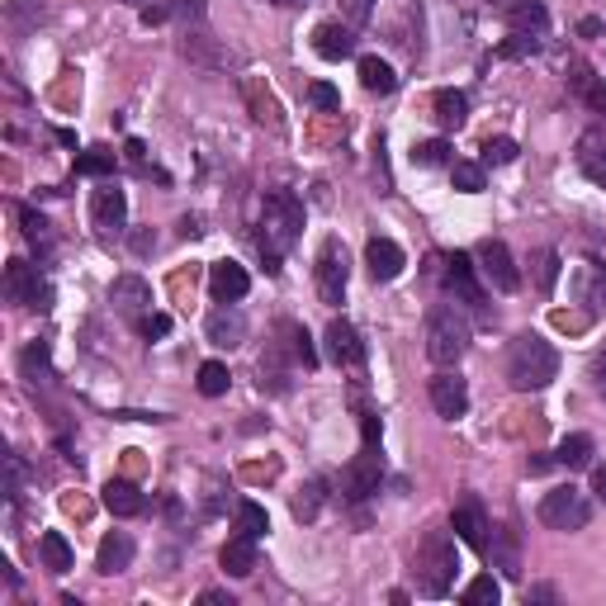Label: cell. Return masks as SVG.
Instances as JSON below:
<instances>
[{"label": "cell", "mask_w": 606, "mask_h": 606, "mask_svg": "<svg viewBox=\"0 0 606 606\" xmlns=\"http://www.w3.org/2000/svg\"><path fill=\"white\" fill-rule=\"evenodd\" d=\"M38 554H43V569H48V573H67L76 564V554H72V545H67V535H62V531H43Z\"/></svg>", "instance_id": "26"}, {"label": "cell", "mask_w": 606, "mask_h": 606, "mask_svg": "<svg viewBox=\"0 0 606 606\" xmlns=\"http://www.w3.org/2000/svg\"><path fill=\"white\" fill-rule=\"evenodd\" d=\"M218 564H223V573H232V578H251V573H256V535L237 531L228 545H223Z\"/></svg>", "instance_id": "23"}, {"label": "cell", "mask_w": 606, "mask_h": 606, "mask_svg": "<svg viewBox=\"0 0 606 606\" xmlns=\"http://www.w3.org/2000/svg\"><path fill=\"white\" fill-rule=\"evenodd\" d=\"M578 171H583L597 190H606V133L588 128V133L578 138Z\"/></svg>", "instance_id": "21"}, {"label": "cell", "mask_w": 606, "mask_h": 606, "mask_svg": "<svg viewBox=\"0 0 606 606\" xmlns=\"http://www.w3.org/2000/svg\"><path fill=\"white\" fill-rule=\"evenodd\" d=\"M313 275H318V299L322 303H341V294H346V285H351V261H346V247H341L337 237L322 242Z\"/></svg>", "instance_id": "7"}, {"label": "cell", "mask_w": 606, "mask_h": 606, "mask_svg": "<svg viewBox=\"0 0 606 606\" xmlns=\"http://www.w3.org/2000/svg\"><path fill=\"white\" fill-rule=\"evenodd\" d=\"M474 266H479V275L498 289V294H517L521 289V270H517V261H512L507 242H498V237H483L479 247H474Z\"/></svg>", "instance_id": "6"}, {"label": "cell", "mask_w": 606, "mask_h": 606, "mask_svg": "<svg viewBox=\"0 0 606 606\" xmlns=\"http://www.w3.org/2000/svg\"><path fill=\"white\" fill-rule=\"evenodd\" d=\"M313 53L327 57V62L351 57L356 53V29H351V24H318V29H313Z\"/></svg>", "instance_id": "20"}, {"label": "cell", "mask_w": 606, "mask_h": 606, "mask_svg": "<svg viewBox=\"0 0 606 606\" xmlns=\"http://www.w3.org/2000/svg\"><path fill=\"white\" fill-rule=\"evenodd\" d=\"M247 105H251V114H256V124H270L275 133H285V119H280V105H275L270 90H261L256 81H247Z\"/></svg>", "instance_id": "30"}, {"label": "cell", "mask_w": 606, "mask_h": 606, "mask_svg": "<svg viewBox=\"0 0 606 606\" xmlns=\"http://www.w3.org/2000/svg\"><path fill=\"white\" fill-rule=\"evenodd\" d=\"M554 464H564V469H588L592 464V436H564L559 450H554Z\"/></svg>", "instance_id": "31"}, {"label": "cell", "mask_w": 606, "mask_h": 606, "mask_svg": "<svg viewBox=\"0 0 606 606\" xmlns=\"http://www.w3.org/2000/svg\"><path fill=\"white\" fill-rule=\"evenodd\" d=\"M19 223H24V237H29V242H34L38 251L53 247V223L38 214V209H19Z\"/></svg>", "instance_id": "39"}, {"label": "cell", "mask_w": 606, "mask_h": 606, "mask_svg": "<svg viewBox=\"0 0 606 606\" xmlns=\"http://www.w3.org/2000/svg\"><path fill=\"white\" fill-rule=\"evenodd\" d=\"M152 247H157V232H133V251H138V256H147V251H152Z\"/></svg>", "instance_id": "53"}, {"label": "cell", "mask_w": 606, "mask_h": 606, "mask_svg": "<svg viewBox=\"0 0 606 606\" xmlns=\"http://www.w3.org/2000/svg\"><path fill=\"white\" fill-rule=\"evenodd\" d=\"M446 285L450 294L460 303H474V308H483V285H479V266H474V256H464V251H455L446 261Z\"/></svg>", "instance_id": "14"}, {"label": "cell", "mask_w": 606, "mask_h": 606, "mask_svg": "<svg viewBox=\"0 0 606 606\" xmlns=\"http://www.w3.org/2000/svg\"><path fill=\"white\" fill-rule=\"evenodd\" d=\"M275 5H303V0H275Z\"/></svg>", "instance_id": "60"}, {"label": "cell", "mask_w": 606, "mask_h": 606, "mask_svg": "<svg viewBox=\"0 0 606 606\" xmlns=\"http://www.w3.org/2000/svg\"><path fill=\"white\" fill-rule=\"evenodd\" d=\"M209 294H214V303H237L251 294V275L247 266H237V261H218L214 270H209Z\"/></svg>", "instance_id": "16"}, {"label": "cell", "mask_w": 606, "mask_h": 606, "mask_svg": "<svg viewBox=\"0 0 606 606\" xmlns=\"http://www.w3.org/2000/svg\"><path fill=\"white\" fill-rule=\"evenodd\" d=\"M540 521H545L550 531H583V526L592 521L588 493H578L573 483H564V488H550V493L540 498Z\"/></svg>", "instance_id": "5"}, {"label": "cell", "mask_w": 606, "mask_h": 606, "mask_svg": "<svg viewBox=\"0 0 606 606\" xmlns=\"http://www.w3.org/2000/svg\"><path fill=\"white\" fill-rule=\"evenodd\" d=\"M431 109H436V124L441 128H464V119H469V95L464 90H436L431 95Z\"/></svg>", "instance_id": "25"}, {"label": "cell", "mask_w": 606, "mask_h": 606, "mask_svg": "<svg viewBox=\"0 0 606 606\" xmlns=\"http://www.w3.org/2000/svg\"><path fill=\"white\" fill-rule=\"evenodd\" d=\"M303 228V204L294 190H270L266 204H261V256H266V270L275 275L285 251L299 242Z\"/></svg>", "instance_id": "1"}, {"label": "cell", "mask_w": 606, "mask_h": 606, "mask_svg": "<svg viewBox=\"0 0 606 606\" xmlns=\"http://www.w3.org/2000/svg\"><path fill=\"white\" fill-rule=\"evenodd\" d=\"M360 431H365V446H375V441H379V417H365Z\"/></svg>", "instance_id": "57"}, {"label": "cell", "mask_w": 606, "mask_h": 606, "mask_svg": "<svg viewBox=\"0 0 606 606\" xmlns=\"http://www.w3.org/2000/svg\"><path fill=\"white\" fill-rule=\"evenodd\" d=\"M19 488H24V464H19V455H10V464H5V498L15 502Z\"/></svg>", "instance_id": "47"}, {"label": "cell", "mask_w": 606, "mask_h": 606, "mask_svg": "<svg viewBox=\"0 0 606 606\" xmlns=\"http://www.w3.org/2000/svg\"><path fill=\"white\" fill-rule=\"evenodd\" d=\"M171 15L185 19V24H199L204 19V0H171Z\"/></svg>", "instance_id": "49"}, {"label": "cell", "mask_w": 606, "mask_h": 606, "mask_svg": "<svg viewBox=\"0 0 606 606\" xmlns=\"http://www.w3.org/2000/svg\"><path fill=\"white\" fill-rule=\"evenodd\" d=\"M322 346H327V360L341 365V370H360L365 365V341L346 318H332L327 332H322Z\"/></svg>", "instance_id": "10"}, {"label": "cell", "mask_w": 606, "mask_h": 606, "mask_svg": "<svg viewBox=\"0 0 606 606\" xmlns=\"http://www.w3.org/2000/svg\"><path fill=\"white\" fill-rule=\"evenodd\" d=\"M322 502H327V483H322V479H308L299 493L289 498V512H294V521H318Z\"/></svg>", "instance_id": "28"}, {"label": "cell", "mask_w": 606, "mask_h": 606, "mask_svg": "<svg viewBox=\"0 0 606 606\" xmlns=\"http://www.w3.org/2000/svg\"><path fill=\"white\" fill-rule=\"evenodd\" d=\"M455 569H460V559H455V535L450 531L422 535V545H417V569H412L422 597H446L450 583H455Z\"/></svg>", "instance_id": "3"}, {"label": "cell", "mask_w": 606, "mask_h": 606, "mask_svg": "<svg viewBox=\"0 0 606 606\" xmlns=\"http://www.w3.org/2000/svg\"><path fill=\"white\" fill-rule=\"evenodd\" d=\"M124 152H128V161H133V166H138V171H143V176H147V147L138 143V138H128V143H124Z\"/></svg>", "instance_id": "52"}, {"label": "cell", "mask_w": 606, "mask_h": 606, "mask_svg": "<svg viewBox=\"0 0 606 606\" xmlns=\"http://www.w3.org/2000/svg\"><path fill=\"white\" fill-rule=\"evenodd\" d=\"M228 384H232V375H228L223 360H204V365H199V393H204V398H223Z\"/></svg>", "instance_id": "34"}, {"label": "cell", "mask_w": 606, "mask_h": 606, "mask_svg": "<svg viewBox=\"0 0 606 606\" xmlns=\"http://www.w3.org/2000/svg\"><path fill=\"white\" fill-rule=\"evenodd\" d=\"M526 597H531V602H554V588H531Z\"/></svg>", "instance_id": "59"}, {"label": "cell", "mask_w": 606, "mask_h": 606, "mask_svg": "<svg viewBox=\"0 0 606 606\" xmlns=\"http://www.w3.org/2000/svg\"><path fill=\"white\" fill-rule=\"evenodd\" d=\"M171 15V5H143V24L152 29V24H161V19Z\"/></svg>", "instance_id": "54"}, {"label": "cell", "mask_w": 606, "mask_h": 606, "mask_svg": "<svg viewBox=\"0 0 606 606\" xmlns=\"http://www.w3.org/2000/svg\"><path fill=\"white\" fill-rule=\"evenodd\" d=\"M308 105L322 109V114H337V109H341V90L327 86V81H313V86H308Z\"/></svg>", "instance_id": "44"}, {"label": "cell", "mask_w": 606, "mask_h": 606, "mask_svg": "<svg viewBox=\"0 0 606 606\" xmlns=\"http://www.w3.org/2000/svg\"><path fill=\"white\" fill-rule=\"evenodd\" d=\"M341 10H346V19H351V29H360V24H370L375 0H341Z\"/></svg>", "instance_id": "48"}, {"label": "cell", "mask_w": 606, "mask_h": 606, "mask_svg": "<svg viewBox=\"0 0 606 606\" xmlns=\"http://www.w3.org/2000/svg\"><path fill=\"white\" fill-rule=\"evenodd\" d=\"M5 299L19 303V308L48 313V308H53V289H48V280H38V270L29 266V261H10V266H5Z\"/></svg>", "instance_id": "8"}, {"label": "cell", "mask_w": 606, "mask_h": 606, "mask_svg": "<svg viewBox=\"0 0 606 606\" xmlns=\"http://www.w3.org/2000/svg\"><path fill=\"white\" fill-rule=\"evenodd\" d=\"M114 166H119V152H114V147H86V152L76 157V171H81V176H109Z\"/></svg>", "instance_id": "33"}, {"label": "cell", "mask_w": 606, "mask_h": 606, "mask_svg": "<svg viewBox=\"0 0 606 606\" xmlns=\"http://www.w3.org/2000/svg\"><path fill=\"white\" fill-rule=\"evenodd\" d=\"M450 185L460 195H479L483 190V166L479 161H450Z\"/></svg>", "instance_id": "38"}, {"label": "cell", "mask_w": 606, "mask_h": 606, "mask_svg": "<svg viewBox=\"0 0 606 606\" xmlns=\"http://www.w3.org/2000/svg\"><path fill=\"white\" fill-rule=\"evenodd\" d=\"M559 266H564V261H559V251H540V256H535V289H540V294H554V285H559Z\"/></svg>", "instance_id": "41"}, {"label": "cell", "mask_w": 606, "mask_h": 606, "mask_svg": "<svg viewBox=\"0 0 606 606\" xmlns=\"http://www.w3.org/2000/svg\"><path fill=\"white\" fill-rule=\"evenodd\" d=\"M19 365H24V379H29V384H48V346H43V341H29V346H24V356H19Z\"/></svg>", "instance_id": "35"}, {"label": "cell", "mask_w": 606, "mask_h": 606, "mask_svg": "<svg viewBox=\"0 0 606 606\" xmlns=\"http://www.w3.org/2000/svg\"><path fill=\"white\" fill-rule=\"evenodd\" d=\"M535 48H540V38H531V34H512L507 43L498 48V57H531Z\"/></svg>", "instance_id": "45"}, {"label": "cell", "mask_w": 606, "mask_h": 606, "mask_svg": "<svg viewBox=\"0 0 606 606\" xmlns=\"http://www.w3.org/2000/svg\"><path fill=\"white\" fill-rule=\"evenodd\" d=\"M237 531L242 535H256V540H261V535L270 531V517H266V507H261V502H237Z\"/></svg>", "instance_id": "37"}, {"label": "cell", "mask_w": 606, "mask_h": 606, "mask_svg": "<svg viewBox=\"0 0 606 606\" xmlns=\"http://www.w3.org/2000/svg\"><path fill=\"white\" fill-rule=\"evenodd\" d=\"M464 351H469V318L455 303H436L427 313V356L436 365H460Z\"/></svg>", "instance_id": "4"}, {"label": "cell", "mask_w": 606, "mask_h": 606, "mask_svg": "<svg viewBox=\"0 0 606 606\" xmlns=\"http://www.w3.org/2000/svg\"><path fill=\"white\" fill-rule=\"evenodd\" d=\"M521 157V147L512 138H488L483 143V166H512Z\"/></svg>", "instance_id": "43"}, {"label": "cell", "mask_w": 606, "mask_h": 606, "mask_svg": "<svg viewBox=\"0 0 606 606\" xmlns=\"http://www.w3.org/2000/svg\"><path fill=\"white\" fill-rule=\"evenodd\" d=\"M488 554H493V564H498L507 578H521V554H517V540H512V531H493V545H488Z\"/></svg>", "instance_id": "32"}, {"label": "cell", "mask_w": 606, "mask_h": 606, "mask_svg": "<svg viewBox=\"0 0 606 606\" xmlns=\"http://www.w3.org/2000/svg\"><path fill=\"white\" fill-rule=\"evenodd\" d=\"M588 379H592V389L606 398V356H592L588 360Z\"/></svg>", "instance_id": "51"}, {"label": "cell", "mask_w": 606, "mask_h": 606, "mask_svg": "<svg viewBox=\"0 0 606 606\" xmlns=\"http://www.w3.org/2000/svg\"><path fill=\"white\" fill-rule=\"evenodd\" d=\"M554 379H559V351L545 337L521 332L512 341V351H507V384L517 393H535L545 384H554Z\"/></svg>", "instance_id": "2"}, {"label": "cell", "mask_w": 606, "mask_h": 606, "mask_svg": "<svg viewBox=\"0 0 606 606\" xmlns=\"http://www.w3.org/2000/svg\"><path fill=\"white\" fill-rule=\"evenodd\" d=\"M138 332H143L147 341L166 337V332H171V318H166V313H143V318H138Z\"/></svg>", "instance_id": "46"}, {"label": "cell", "mask_w": 606, "mask_h": 606, "mask_svg": "<svg viewBox=\"0 0 606 606\" xmlns=\"http://www.w3.org/2000/svg\"><path fill=\"white\" fill-rule=\"evenodd\" d=\"M124 5H143V0H124Z\"/></svg>", "instance_id": "61"}, {"label": "cell", "mask_w": 606, "mask_h": 606, "mask_svg": "<svg viewBox=\"0 0 606 606\" xmlns=\"http://www.w3.org/2000/svg\"><path fill=\"white\" fill-rule=\"evenodd\" d=\"M280 337H285V351H289V360H294V365H303V370H313V365H318V351H313V337H308V332H303L299 322H280Z\"/></svg>", "instance_id": "27"}, {"label": "cell", "mask_w": 606, "mask_h": 606, "mask_svg": "<svg viewBox=\"0 0 606 606\" xmlns=\"http://www.w3.org/2000/svg\"><path fill=\"white\" fill-rule=\"evenodd\" d=\"M592 493L606 502V464H597V469H592Z\"/></svg>", "instance_id": "56"}, {"label": "cell", "mask_w": 606, "mask_h": 606, "mask_svg": "<svg viewBox=\"0 0 606 606\" xmlns=\"http://www.w3.org/2000/svg\"><path fill=\"white\" fill-rule=\"evenodd\" d=\"M204 337H209V346H218V351H237V346L247 341V318H242L232 303H218L214 313H209V322H204Z\"/></svg>", "instance_id": "11"}, {"label": "cell", "mask_w": 606, "mask_h": 606, "mask_svg": "<svg viewBox=\"0 0 606 606\" xmlns=\"http://www.w3.org/2000/svg\"><path fill=\"white\" fill-rule=\"evenodd\" d=\"M365 266H370L375 280H398L403 266H408V256H403V247H398L393 237H370V247H365Z\"/></svg>", "instance_id": "19"}, {"label": "cell", "mask_w": 606, "mask_h": 606, "mask_svg": "<svg viewBox=\"0 0 606 606\" xmlns=\"http://www.w3.org/2000/svg\"><path fill=\"white\" fill-rule=\"evenodd\" d=\"M360 86L370 90V95H389L398 86V76H393V67L384 57H360Z\"/></svg>", "instance_id": "29"}, {"label": "cell", "mask_w": 606, "mask_h": 606, "mask_svg": "<svg viewBox=\"0 0 606 606\" xmlns=\"http://www.w3.org/2000/svg\"><path fill=\"white\" fill-rule=\"evenodd\" d=\"M199 602L204 606H232V597L228 592H218V588H209V592H199Z\"/></svg>", "instance_id": "55"}, {"label": "cell", "mask_w": 606, "mask_h": 606, "mask_svg": "<svg viewBox=\"0 0 606 606\" xmlns=\"http://www.w3.org/2000/svg\"><path fill=\"white\" fill-rule=\"evenodd\" d=\"M502 19H507L512 34H531V38H540L545 29H550L545 0H507V5H502Z\"/></svg>", "instance_id": "17"}, {"label": "cell", "mask_w": 606, "mask_h": 606, "mask_svg": "<svg viewBox=\"0 0 606 606\" xmlns=\"http://www.w3.org/2000/svg\"><path fill=\"white\" fill-rule=\"evenodd\" d=\"M133 564V540L124 531H109L100 540V554H95V569L100 573H124Z\"/></svg>", "instance_id": "24"}, {"label": "cell", "mask_w": 606, "mask_h": 606, "mask_svg": "<svg viewBox=\"0 0 606 606\" xmlns=\"http://www.w3.org/2000/svg\"><path fill=\"white\" fill-rule=\"evenodd\" d=\"M431 393V408H436V417H446V422H455V417H464L469 412V389H464L460 375H436L427 384Z\"/></svg>", "instance_id": "15"}, {"label": "cell", "mask_w": 606, "mask_h": 606, "mask_svg": "<svg viewBox=\"0 0 606 606\" xmlns=\"http://www.w3.org/2000/svg\"><path fill=\"white\" fill-rule=\"evenodd\" d=\"M464 602H474V606H498L502 602V583L493 578V573H479L469 588H464Z\"/></svg>", "instance_id": "40"}, {"label": "cell", "mask_w": 606, "mask_h": 606, "mask_svg": "<svg viewBox=\"0 0 606 606\" xmlns=\"http://www.w3.org/2000/svg\"><path fill=\"white\" fill-rule=\"evenodd\" d=\"M100 498H105V507L114 512V517H143V512H147L143 488H138V483H128V479H109Z\"/></svg>", "instance_id": "22"}, {"label": "cell", "mask_w": 606, "mask_h": 606, "mask_svg": "<svg viewBox=\"0 0 606 606\" xmlns=\"http://www.w3.org/2000/svg\"><path fill=\"white\" fill-rule=\"evenodd\" d=\"M450 526H455V535H460V540L469 545V550L488 554V531H493V526H488V517H483V507H479L474 498L455 507V517H450Z\"/></svg>", "instance_id": "18"}, {"label": "cell", "mask_w": 606, "mask_h": 606, "mask_svg": "<svg viewBox=\"0 0 606 606\" xmlns=\"http://www.w3.org/2000/svg\"><path fill=\"white\" fill-rule=\"evenodd\" d=\"M109 303H114L124 318H143V313H152V285H147L143 275H119V280L109 285Z\"/></svg>", "instance_id": "13"}, {"label": "cell", "mask_w": 606, "mask_h": 606, "mask_svg": "<svg viewBox=\"0 0 606 606\" xmlns=\"http://www.w3.org/2000/svg\"><path fill=\"white\" fill-rule=\"evenodd\" d=\"M446 161H450L446 138H427V143L412 147V166H446Z\"/></svg>", "instance_id": "42"}, {"label": "cell", "mask_w": 606, "mask_h": 606, "mask_svg": "<svg viewBox=\"0 0 606 606\" xmlns=\"http://www.w3.org/2000/svg\"><path fill=\"white\" fill-rule=\"evenodd\" d=\"M379 479H384V460H379L375 446H365L356 460L341 469V493L351 502H365L370 493H379Z\"/></svg>", "instance_id": "9"}, {"label": "cell", "mask_w": 606, "mask_h": 606, "mask_svg": "<svg viewBox=\"0 0 606 606\" xmlns=\"http://www.w3.org/2000/svg\"><path fill=\"white\" fill-rule=\"evenodd\" d=\"M90 218H95V228H100V232H124L128 195L119 190V185H100V190L90 195Z\"/></svg>", "instance_id": "12"}, {"label": "cell", "mask_w": 606, "mask_h": 606, "mask_svg": "<svg viewBox=\"0 0 606 606\" xmlns=\"http://www.w3.org/2000/svg\"><path fill=\"white\" fill-rule=\"evenodd\" d=\"M554 327L559 332H583L588 327V313H554Z\"/></svg>", "instance_id": "50"}, {"label": "cell", "mask_w": 606, "mask_h": 606, "mask_svg": "<svg viewBox=\"0 0 606 606\" xmlns=\"http://www.w3.org/2000/svg\"><path fill=\"white\" fill-rule=\"evenodd\" d=\"M573 90H578V100H588L592 109L606 114V81H597L588 67H573Z\"/></svg>", "instance_id": "36"}, {"label": "cell", "mask_w": 606, "mask_h": 606, "mask_svg": "<svg viewBox=\"0 0 606 606\" xmlns=\"http://www.w3.org/2000/svg\"><path fill=\"white\" fill-rule=\"evenodd\" d=\"M578 34H583V38H597V34H602V24H597V19H583V24H578Z\"/></svg>", "instance_id": "58"}]
</instances>
